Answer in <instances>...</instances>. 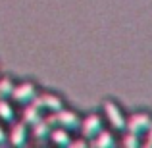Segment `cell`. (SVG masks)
<instances>
[{
  "label": "cell",
  "mask_w": 152,
  "mask_h": 148,
  "mask_svg": "<svg viewBox=\"0 0 152 148\" xmlns=\"http://www.w3.org/2000/svg\"><path fill=\"white\" fill-rule=\"evenodd\" d=\"M45 119L50 123V125H60V127H64V129H67V131H77L79 125H81L79 114L73 112V110H67V108H60L58 112H50Z\"/></svg>",
  "instance_id": "1"
},
{
  "label": "cell",
  "mask_w": 152,
  "mask_h": 148,
  "mask_svg": "<svg viewBox=\"0 0 152 148\" xmlns=\"http://www.w3.org/2000/svg\"><path fill=\"white\" fill-rule=\"evenodd\" d=\"M152 123V115L146 112H137V114H131L125 121V131L127 133H133L137 137H142L146 133V129Z\"/></svg>",
  "instance_id": "2"
},
{
  "label": "cell",
  "mask_w": 152,
  "mask_h": 148,
  "mask_svg": "<svg viewBox=\"0 0 152 148\" xmlns=\"http://www.w3.org/2000/svg\"><path fill=\"white\" fill-rule=\"evenodd\" d=\"M104 115H106V121L110 123V127L114 131H125V114L121 112V108L114 102H104Z\"/></svg>",
  "instance_id": "3"
},
{
  "label": "cell",
  "mask_w": 152,
  "mask_h": 148,
  "mask_svg": "<svg viewBox=\"0 0 152 148\" xmlns=\"http://www.w3.org/2000/svg\"><path fill=\"white\" fill-rule=\"evenodd\" d=\"M102 129H104V119H102V115H98V114H89L87 117L81 119V125H79V131H81V135L87 141L96 137Z\"/></svg>",
  "instance_id": "4"
},
{
  "label": "cell",
  "mask_w": 152,
  "mask_h": 148,
  "mask_svg": "<svg viewBox=\"0 0 152 148\" xmlns=\"http://www.w3.org/2000/svg\"><path fill=\"white\" fill-rule=\"evenodd\" d=\"M37 87L33 85L31 81H23L19 83V85H14V90H12L10 96L15 100L18 104H21V106H25V104L33 102L35 96H37Z\"/></svg>",
  "instance_id": "5"
},
{
  "label": "cell",
  "mask_w": 152,
  "mask_h": 148,
  "mask_svg": "<svg viewBox=\"0 0 152 148\" xmlns=\"http://www.w3.org/2000/svg\"><path fill=\"white\" fill-rule=\"evenodd\" d=\"M27 139H29V125L23 121H12V129L8 133L6 141L12 146H25Z\"/></svg>",
  "instance_id": "6"
},
{
  "label": "cell",
  "mask_w": 152,
  "mask_h": 148,
  "mask_svg": "<svg viewBox=\"0 0 152 148\" xmlns=\"http://www.w3.org/2000/svg\"><path fill=\"white\" fill-rule=\"evenodd\" d=\"M33 104H37L41 110H46V112H58L60 108H64V102L60 96L52 93H42V94H37L33 100Z\"/></svg>",
  "instance_id": "7"
},
{
  "label": "cell",
  "mask_w": 152,
  "mask_h": 148,
  "mask_svg": "<svg viewBox=\"0 0 152 148\" xmlns=\"http://www.w3.org/2000/svg\"><path fill=\"white\" fill-rule=\"evenodd\" d=\"M45 117L42 115V110L37 106V104H33V102H29V104H25L23 106V112H21V121L23 123H27V125H35L37 121H41V119Z\"/></svg>",
  "instance_id": "8"
},
{
  "label": "cell",
  "mask_w": 152,
  "mask_h": 148,
  "mask_svg": "<svg viewBox=\"0 0 152 148\" xmlns=\"http://www.w3.org/2000/svg\"><path fill=\"white\" fill-rule=\"evenodd\" d=\"M48 139H50L52 144H56V146H69V142H71L69 131L64 129V127H60V125H56L54 129H50Z\"/></svg>",
  "instance_id": "9"
},
{
  "label": "cell",
  "mask_w": 152,
  "mask_h": 148,
  "mask_svg": "<svg viewBox=\"0 0 152 148\" xmlns=\"http://www.w3.org/2000/svg\"><path fill=\"white\" fill-rule=\"evenodd\" d=\"M50 129H52V125L46 121L45 117H42L41 121H37L35 125H31V135H33L39 142H42V141H46V139H48Z\"/></svg>",
  "instance_id": "10"
},
{
  "label": "cell",
  "mask_w": 152,
  "mask_h": 148,
  "mask_svg": "<svg viewBox=\"0 0 152 148\" xmlns=\"http://www.w3.org/2000/svg\"><path fill=\"white\" fill-rule=\"evenodd\" d=\"M91 144L96 146V148H112V146H115V139H114V135H112L110 131L102 129L96 137L91 139Z\"/></svg>",
  "instance_id": "11"
},
{
  "label": "cell",
  "mask_w": 152,
  "mask_h": 148,
  "mask_svg": "<svg viewBox=\"0 0 152 148\" xmlns=\"http://www.w3.org/2000/svg\"><path fill=\"white\" fill-rule=\"evenodd\" d=\"M0 119L6 123H12L15 119V110L6 98H0Z\"/></svg>",
  "instance_id": "12"
},
{
  "label": "cell",
  "mask_w": 152,
  "mask_h": 148,
  "mask_svg": "<svg viewBox=\"0 0 152 148\" xmlns=\"http://www.w3.org/2000/svg\"><path fill=\"white\" fill-rule=\"evenodd\" d=\"M14 90V81L10 77H2L0 79V98H8Z\"/></svg>",
  "instance_id": "13"
},
{
  "label": "cell",
  "mask_w": 152,
  "mask_h": 148,
  "mask_svg": "<svg viewBox=\"0 0 152 148\" xmlns=\"http://www.w3.org/2000/svg\"><path fill=\"white\" fill-rule=\"evenodd\" d=\"M121 144L127 146V148H137L141 144V137H137V135H133V133H125V137L121 139Z\"/></svg>",
  "instance_id": "14"
},
{
  "label": "cell",
  "mask_w": 152,
  "mask_h": 148,
  "mask_svg": "<svg viewBox=\"0 0 152 148\" xmlns=\"http://www.w3.org/2000/svg\"><path fill=\"white\" fill-rule=\"evenodd\" d=\"M145 137V141H142V144H145L146 148H152V123H150V127L146 129V133L142 135Z\"/></svg>",
  "instance_id": "15"
},
{
  "label": "cell",
  "mask_w": 152,
  "mask_h": 148,
  "mask_svg": "<svg viewBox=\"0 0 152 148\" xmlns=\"http://www.w3.org/2000/svg\"><path fill=\"white\" fill-rule=\"evenodd\" d=\"M87 144H89V141H87V139L85 137H83V139H77V141H71L69 142V146H87Z\"/></svg>",
  "instance_id": "16"
},
{
  "label": "cell",
  "mask_w": 152,
  "mask_h": 148,
  "mask_svg": "<svg viewBox=\"0 0 152 148\" xmlns=\"http://www.w3.org/2000/svg\"><path fill=\"white\" fill-rule=\"evenodd\" d=\"M6 139H8V133L4 131V127L0 125V144H4V142H6Z\"/></svg>",
  "instance_id": "17"
}]
</instances>
